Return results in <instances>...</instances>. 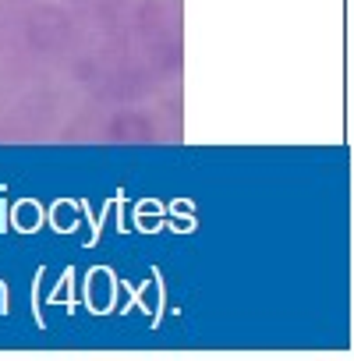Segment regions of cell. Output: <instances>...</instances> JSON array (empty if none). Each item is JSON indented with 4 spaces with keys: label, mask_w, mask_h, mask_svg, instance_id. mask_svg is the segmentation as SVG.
I'll list each match as a JSON object with an SVG mask.
<instances>
[]
</instances>
